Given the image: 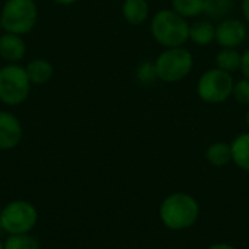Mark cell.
Returning a JSON list of instances; mask_svg holds the SVG:
<instances>
[{"label": "cell", "mask_w": 249, "mask_h": 249, "mask_svg": "<svg viewBox=\"0 0 249 249\" xmlns=\"http://www.w3.org/2000/svg\"><path fill=\"white\" fill-rule=\"evenodd\" d=\"M200 216L197 200L187 193L169 194L159 207V217L171 231H187L193 228Z\"/></svg>", "instance_id": "1"}, {"label": "cell", "mask_w": 249, "mask_h": 249, "mask_svg": "<svg viewBox=\"0 0 249 249\" xmlns=\"http://www.w3.org/2000/svg\"><path fill=\"white\" fill-rule=\"evenodd\" d=\"M152 38L165 48L182 47L190 39V23L172 9H162L150 20Z\"/></svg>", "instance_id": "2"}, {"label": "cell", "mask_w": 249, "mask_h": 249, "mask_svg": "<svg viewBox=\"0 0 249 249\" xmlns=\"http://www.w3.org/2000/svg\"><path fill=\"white\" fill-rule=\"evenodd\" d=\"M38 19L35 0H6L0 12V26L4 32L26 35Z\"/></svg>", "instance_id": "3"}, {"label": "cell", "mask_w": 249, "mask_h": 249, "mask_svg": "<svg viewBox=\"0 0 249 249\" xmlns=\"http://www.w3.org/2000/svg\"><path fill=\"white\" fill-rule=\"evenodd\" d=\"M26 69L19 63H7L0 69V102L9 107L23 104L31 92Z\"/></svg>", "instance_id": "4"}, {"label": "cell", "mask_w": 249, "mask_h": 249, "mask_svg": "<svg viewBox=\"0 0 249 249\" xmlns=\"http://www.w3.org/2000/svg\"><path fill=\"white\" fill-rule=\"evenodd\" d=\"M159 80L165 83H177L185 79L194 66L191 51L184 47L165 48L155 60Z\"/></svg>", "instance_id": "5"}, {"label": "cell", "mask_w": 249, "mask_h": 249, "mask_svg": "<svg viewBox=\"0 0 249 249\" xmlns=\"http://www.w3.org/2000/svg\"><path fill=\"white\" fill-rule=\"evenodd\" d=\"M38 222L35 206L26 200H15L1 209L0 228L9 235L31 233Z\"/></svg>", "instance_id": "6"}, {"label": "cell", "mask_w": 249, "mask_h": 249, "mask_svg": "<svg viewBox=\"0 0 249 249\" xmlns=\"http://www.w3.org/2000/svg\"><path fill=\"white\" fill-rule=\"evenodd\" d=\"M235 80L231 73L219 67L206 70L197 82V95L207 104H223L232 96Z\"/></svg>", "instance_id": "7"}, {"label": "cell", "mask_w": 249, "mask_h": 249, "mask_svg": "<svg viewBox=\"0 0 249 249\" xmlns=\"http://www.w3.org/2000/svg\"><path fill=\"white\" fill-rule=\"evenodd\" d=\"M247 35L248 28L239 19L226 18L216 26V41L222 48H238L244 44Z\"/></svg>", "instance_id": "8"}, {"label": "cell", "mask_w": 249, "mask_h": 249, "mask_svg": "<svg viewBox=\"0 0 249 249\" xmlns=\"http://www.w3.org/2000/svg\"><path fill=\"white\" fill-rule=\"evenodd\" d=\"M23 137V127L19 118L0 109V150H10L19 146Z\"/></svg>", "instance_id": "9"}, {"label": "cell", "mask_w": 249, "mask_h": 249, "mask_svg": "<svg viewBox=\"0 0 249 249\" xmlns=\"http://www.w3.org/2000/svg\"><path fill=\"white\" fill-rule=\"evenodd\" d=\"M26 54V42L22 35L3 32L0 35V57L6 63H19Z\"/></svg>", "instance_id": "10"}, {"label": "cell", "mask_w": 249, "mask_h": 249, "mask_svg": "<svg viewBox=\"0 0 249 249\" xmlns=\"http://www.w3.org/2000/svg\"><path fill=\"white\" fill-rule=\"evenodd\" d=\"M149 4L146 0H124L121 6L123 18L127 23L139 26L149 18Z\"/></svg>", "instance_id": "11"}, {"label": "cell", "mask_w": 249, "mask_h": 249, "mask_svg": "<svg viewBox=\"0 0 249 249\" xmlns=\"http://www.w3.org/2000/svg\"><path fill=\"white\" fill-rule=\"evenodd\" d=\"M25 69L32 85H45L54 74V66L45 58H34L25 66Z\"/></svg>", "instance_id": "12"}, {"label": "cell", "mask_w": 249, "mask_h": 249, "mask_svg": "<svg viewBox=\"0 0 249 249\" xmlns=\"http://www.w3.org/2000/svg\"><path fill=\"white\" fill-rule=\"evenodd\" d=\"M190 39L200 47L210 45L216 41V26L210 20H197L190 25Z\"/></svg>", "instance_id": "13"}, {"label": "cell", "mask_w": 249, "mask_h": 249, "mask_svg": "<svg viewBox=\"0 0 249 249\" xmlns=\"http://www.w3.org/2000/svg\"><path fill=\"white\" fill-rule=\"evenodd\" d=\"M232 162L242 171L249 172V131L241 133L231 143Z\"/></svg>", "instance_id": "14"}, {"label": "cell", "mask_w": 249, "mask_h": 249, "mask_svg": "<svg viewBox=\"0 0 249 249\" xmlns=\"http://www.w3.org/2000/svg\"><path fill=\"white\" fill-rule=\"evenodd\" d=\"M207 162L214 168H223L232 162V147L229 143L216 142L212 143L206 150Z\"/></svg>", "instance_id": "15"}, {"label": "cell", "mask_w": 249, "mask_h": 249, "mask_svg": "<svg viewBox=\"0 0 249 249\" xmlns=\"http://www.w3.org/2000/svg\"><path fill=\"white\" fill-rule=\"evenodd\" d=\"M242 54L236 48H222L216 55V66L228 73H235L241 70Z\"/></svg>", "instance_id": "16"}, {"label": "cell", "mask_w": 249, "mask_h": 249, "mask_svg": "<svg viewBox=\"0 0 249 249\" xmlns=\"http://www.w3.org/2000/svg\"><path fill=\"white\" fill-rule=\"evenodd\" d=\"M204 15L212 19H226L233 10V0H203Z\"/></svg>", "instance_id": "17"}, {"label": "cell", "mask_w": 249, "mask_h": 249, "mask_svg": "<svg viewBox=\"0 0 249 249\" xmlns=\"http://www.w3.org/2000/svg\"><path fill=\"white\" fill-rule=\"evenodd\" d=\"M172 10L181 15L185 19L198 18L204 13L203 0H172Z\"/></svg>", "instance_id": "18"}, {"label": "cell", "mask_w": 249, "mask_h": 249, "mask_svg": "<svg viewBox=\"0 0 249 249\" xmlns=\"http://www.w3.org/2000/svg\"><path fill=\"white\" fill-rule=\"evenodd\" d=\"M4 249H41L38 239L29 233L9 235L4 241Z\"/></svg>", "instance_id": "19"}, {"label": "cell", "mask_w": 249, "mask_h": 249, "mask_svg": "<svg viewBox=\"0 0 249 249\" xmlns=\"http://www.w3.org/2000/svg\"><path fill=\"white\" fill-rule=\"evenodd\" d=\"M136 77L142 85H152L159 80L155 61H142L136 69Z\"/></svg>", "instance_id": "20"}, {"label": "cell", "mask_w": 249, "mask_h": 249, "mask_svg": "<svg viewBox=\"0 0 249 249\" xmlns=\"http://www.w3.org/2000/svg\"><path fill=\"white\" fill-rule=\"evenodd\" d=\"M232 96L241 104L249 107V80L248 79H239L238 82H235L233 85V90H232Z\"/></svg>", "instance_id": "21"}, {"label": "cell", "mask_w": 249, "mask_h": 249, "mask_svg": "<svg viewBox=\"0 0 249 249\" xmlns=\"http://www.w3.org/2000/svg\"><path fill=\"white\" fill-rule=\"evenodd\" d=\"M241 71L245 79L249 80V48L242 53V61H241Z\"/></svg>", "instance_id": "22"}, {"label": "cell", "mask_w": 249, "mask_h": 249, "mask_svg": "<svg viewBox=\"0 0 249 249\" xmlns=\"http://www.w3.org/2000/svg\"><path fill=\"white\" fill-rule=\"evenodd\" d=\"M241 9H242V15L245 18V20L249 23V0H242Z\"/></svg>", "instance_id": "23"}, {"label": "cell", "mask_w": 249, "mask_h": 249, "mask_svg": "<svg viewBox=\"0 0 249 249\" xmlns=\"http://www.w3.org/2000/svg\"><path fill=\"white\" fill-rule=\"evenodd\" d=\"M207 249H236L233 245H231V244H223V242H220V244H213V245H210Z\"/></svg>", "instance_id": "24"}, {"label": "cell", "mask_w": 249, "mask_h": 249, "mask_svg": "<svg viewBox=\"0 0 249 249\" xmlns=\"http://www.w3.org/2000/svg\"><path fill=\"white\" fill-rule=\"evenodd\" d=\"M53 1L57 4H61V6H70V4H74L77 0H53Z\"/></svg>", "instance_id": "25"}, {"label": "cell", "mask_w": 249, "mask_h": 249, "mask_svg": "<svg viewBox=\"0 0 249 249\" xmlns=\"http://www.w3.org/2000/svg\"><path fill=\"white\" fill-rule=\"evenodd\" d=\"M245 123H247V125H248V128H249V107H248L247 114H245Z\"/></svg>", "instance_id": "26"}, {"label": "cell", "mask_w": 249, "mask_h": 249, "mask_svg": "<svg viewBox=\"0 0 249 249\" xmlns=\"http://www.w3.org/2000/svg\"><path fill=\"white\" fill-rule=\"evenodd\" d=\"M0 249H4V242L0 241Z\"/></svg>", "instance_id": "27"}, {"label": "cell", "mask_w": 249, "mask_h": 249, "mask_svg": "<svg viewBox=\"0 0 249 249\" xmlns=\"http://www.w3.org/2000/svg\"><path fill=\"white\" fill-rule=\"evenodd\" d=\"M1 209H3V207H1V206H0V214H1Z\"/></svg>", "instance_id": "28"}]
</instances>
